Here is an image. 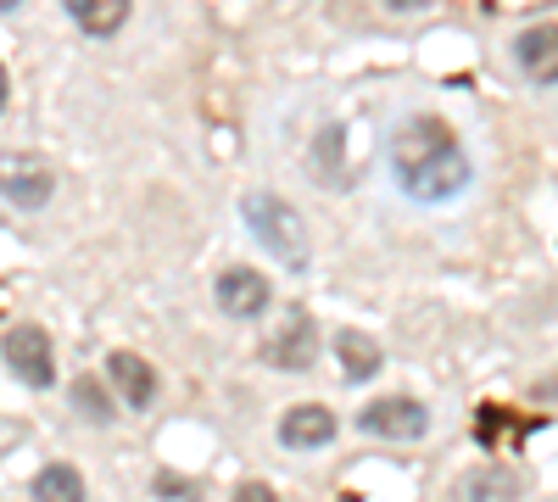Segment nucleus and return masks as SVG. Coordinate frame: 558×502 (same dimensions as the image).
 Wrapping results in <instances>:
<instances>
[{
    "label": "nucleus",
    "instance_id": "1",
    "mask_svg": "<svg viewBox=\"0 0 558 502\" xmlns=\"http://www.w3.org/2000/svg\"><path fill=\"white\" fill-rule=\"evenodd\" d=\"M391 173L413 201H452L475 168L441 118H402L391 134Z\"/></svg>",
    "mask_w": 558,
    "mask_h": 502
},
{
    "label": "nucleus",
    "instance_id": "2",
    "mask_svg": "<svg viewBox=\"0 0 558 502\" xmlns=\"http://www.w3.org/2000/svg\"><path fill=\"white\" fill-rule=\"evenodd\" d=\"M241 212H246V230H252L279 262H286V268H307L313 246H307V230H302V218H296L291 201H279L274 191H252V196L241 201Z\"/></svg>",
    "mask_w": 558,
    "mask_h": 502
},
{
    "label": "nucleus",
    "instance_id": "3",
    "mask_svg": "<svg viewBox=\"0 0 558 502\" xmlns=\"http://www.w3.org/2000/svg\"><path fill=\"white\" fill-rule=\"evenodd\" d=\"M263 363L268 369H286V375H302L307 363H313V352H318V330H313V313L307 307H291L279 325L263 335Z\"/></svg>",
    "mask_w": 558,
    "mask_h": 502
},
{
    "label": "nucleus",
    "instance_id": "4",
    "mask_svg": "<svg viewBox=\"0 0 558 502\" xmlns=\"http://www.w3.org/2000/svg\"><path fill=\"white\" fill-rule=\"evenodd\" d=\"M0 352H7V369H12L23 385H34V391H45V385L57 380L51 335H45L39 325H12V330H7V341H0Z\"/></svg>",
    "mask_w": 558,
    "mask_h": 502
},
{
    "label": "nucleus",
    "instance_id": "5",
    "mask_svg": "<svg viewBox=\"0 0 558 502\" xmlns=\"http://www.w3.org/2000/svg\"><path fill=\"white\" fill-rule=\"evenodd\" d=\"M51 191H57V173L45 168L39 157H28V151H0V196H7L12 207L34 212V207L51 201Z\"/></svg>",
    "mask_w": 558,
    "mask_h": 502
},
{
    "label": "nucleus",
    "instance_id": "6",
    "mask_svg": "<svg viewBox=\"0 0 558 502\" xmlns=\"http://www.w3.org/2000/svg\"><path fill=\"white\" fill-rule=\"evenodd\" d=\"M357 425H363V436H380V441H418L430 430V414L413 396H380L357 414Z\"/></svg>",
    "mask_w": 558,
    "mask_h": 502
},
{
    "label": "nucleus",
    "instance_id": "7",
    "mask_svg": "<svg viewBox=\"0 0 558 502\" xmlns=\"http://www.w3.org/2000/svg\"><path fill=\"white\" fill-rule=\"evenodd\" d=\"M336 441V414L318 402H302V407H286L279 414V446H296V452H318Z\"/></svg>",
    "mask_w": 558,
    "mask_h": 502
},
{
    "label": "nucleus",
    "instance_id": "8",
    "mask_svg": "<svg viewBox=\"0 0 558 502\" xmlns=\"http://www.w3.org/2000/svg\"><path fill=\"white\" fill-rule=\"evenodd\" d=\"M514 62L531 84H558V23H531L520 39H514Z\"/></svg>",
    "mask_w": 558,
    "mask_h": 502
},
{
    "label": "nucleus",
    "instance_id": "9",
    "mask_svg": "<svg viewBox=\"0 0 558 502\" xmlns=\"http://www.w3.org/2000/svg\"><path fill=\"white\" fill-rule=\"evenodd\" d=\"M218 307L229 318H257L268 307V280L257 268H223L218 273Z\"/></svg>",
    "mask_w": 558,
    "mask_h": 502
},
{
    "label": "nucleus",
    "instance_id": "10",
    "mask_svg": "<svg viewBox=\"0 0 558 502\" xmlns=\"http://www.w3.org/2000/svg\"><path fill=\"white\" fill-rule=\"evenodd\" d=\"M107 375H112V385H118V396L134 407H151V396H157V369L140 352H112L107 357Z\"/></svg>",
    "mask_w": 558,
    "mask_h": 502
},
{
    "label": "nucleus",
    "instance_id": "11",
    "mask_svg": "<svg viewBox=\"0 0 558 502\" xmlns=\"http://www.w3.org/2000/svg\"><path fill=\"white\" fill-rule=\"evenodd\" d=\"M68 17L89 34V39H112L123 23H129V7L134 0H62Z\"/></svg>",
    "mask_w": 558,
    "mask_h": 502
},
{
    "label": "nucleus",
    "instance_id": "12",
    "mask_svg": "<svg viewBox=\"0 0 558 502\" xmlns=\"http://www.w3.org/2000/svg\"><path fill=\"white\" fill-rule=\"evenodd\" d=\"M520 497V486H514V475L508 469H475V475H463L458 480V491H452V502H514Z\"/></svg>",
    "mask_w": 558,
    "mask_h": 502
},
{
    "label": "nucleus",
    "instance_id": "13",
    "mask_svg": "<svg viewBox=\"0 0 558 502\" xmlns=\"http://www.w3.org/2000/svg\"><path fill=\"white\" fill-rule=\"evenodd\" d=\"M336 357H341L347 380H368V375H380V346L368 341L363 330H341V335H336Z\"/></svg>",
    "mask_w": 558,
    "mask_h": 502
},
{
    "label": "nucleus",
    "instance_id": "14",
    "mask_svg": "<svg viewBox=\"0 0 558 502\" xmlns=\"http://www.w3.org/2000/svg\"><path fill=\"white\" fill-rule=\"evenodd\" d=\"M28 491H34V502H84V480L73 464H45Z\"/></svg>",
    "mask_w": 558,
    "mask_h": 502
},
{
    "label": "nucleus",
    "instance_id": "15",
    "mask_svg": "<svg viewBox=\"0 0 558 502\" xmlns=\"http://www.w3.org/2000/svg\"><path fill=\"white\" fill-rule=\"evenodd\" d=\"M73 407H78V414L84 419H96V425H107L112 419V402H107V391H101V380H73Z\"/></svg>",
    "mask_w": 558,
    "mask_h": 502
},
{
    "label": "nucleus",
    "instance_id": "16",
    "mask_svg": "<svg viewBox=\"0 0 558 502\" xmlns=\"http://www.w3.org/2000/svg\"><path fill=\"white\" fill-rule=\"evenodd\" d=\"M162 502H196V491H191V480H179V475H157V486H151Z\"/></svg>",
    "mask_w": 558,
    "mask_h": 502
},
{
    "label": "nucleus",
    "instance_id": "17",
    "mask_svg": "<svg viewBox=\"0 0 558 502\" xmlns=\"http://www.w3.org/2000/svg\"><path fill=\"white\" fill-rule=\"evenodd\" d=\"M235 502H279V497H274V486H263V480H246V486H235Z\"/></svg>",
    "mask_w": 558,
    "mask_h": 502
},
{
    "label": "nucleus",
    "instance_id": "18",
    "mask_svg": "<svg viewBox=\"0 0 558 502\" xmlns=\"http://www.w3.org/2000/svg\"><path fill=\"white\" fill-rule=\"evenodd\" d=\"M0 107H7V68H0Z\"/></svg>",
    "mask_w": 558,
    "mask_h": 502
},
{
    "label": "nucleus",
    "instance_id": "19",
    "mask_svg": "<svg viewBox=\"0 0 558 502\" xmlns=\"http://www.w3.org/2000/svg\"><path fill=\"white\" fill-rule=\"evenodd\" d=\"M12 7H17V0H0V12H12Z\"/></svg>",
    "mask_w": 558,
    "mask_h": 502
},
{
    "label": "nucleus",
    "instance_id": "20",
    "mask_svg": "<svg viewBox=\"0 0 558 502\" xmlns=\"http://www.w3.org/2000/svg\"><path fill=\"white\" fill-rule=\"evenodd\" d=\"M391 7H418V0H391Z\"/></svg>",
    "mask_w": 558,
    "mask_h": 502
}]
</instances>
